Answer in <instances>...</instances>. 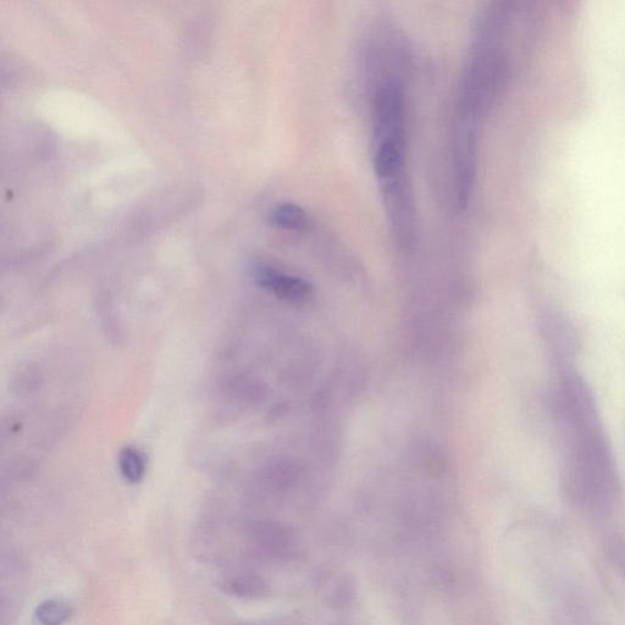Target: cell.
Returning a JSON list of instances; mask_svg holds the SVG:
<instances>
[{
  "label": "cell",
  "instance_id": "3957f363",
  "mask_svg": "<svg viewBox=\"0 0 625 625\" xmlns=\"http://www.w3.org/2000/svg\"><path fill=\"white\" fill-rule=\"evenodd\" d=\"M376 143L374 165L381 182L403 178L405 138H386Z\"/></svg>",
  "mask_w": 625,
  "mask_h": 625
},
{
  "label": "cell",
  "instance_id": "52a82bcc",
  "mask_svg": "<svg viewBox=\"0 0 625 625\" xmlns=\"http://www.w3.org/2000/svg\"><path fill=\"white\" fill-rule=\"evenodd\" d=\"M270 223L282 230L298 231L307 229L309 218L296 204H280L270 214Z\"/></svg>",
  "mask_w": 625,
  "mask_h": 625
},
{
  "label": "cell",
  "instance_id": "7a4b0ae2",
  "mask_svg": "<svg viewBox=\"0 0 625 625\" xmlns=\"http://www.w3.org/2000/svg\"><path fill=\"white\" fill-rule=\"evenodd\" d=\"M251 538L259 549L271 555H285L296 546L295 530L273 521H259L252 524Z\"/></svg>",
  "mask_w": 625,
  "mask_h": 625
},
{
  "label": "cell",
  "instance_id": "6da1fadb",
  "mask_svg": "<svg viewBox=\"0 0 625 625\" xmlns=\"http://www.w3.org/2000/svg\"><path fill=\"white\" fill-rule=\"evenodd\" d=\"M256 280L264 289L273 292L280 300L292 303L306 302L312 296V286L306 280L278 273L271 268H259Z\"/></svg>",
  "mask_w": 625,
  "mask_h": 625
},
{
  "label": "cell",
  "instance_id": "5b68a950",
  "mask_svg": "<svg viewBox=\"0 0 625 625\" xmlns=\"http://www.w3.org/2000/svg\"><path fill=\"white\" fill-rule=\"evenodd\" d=\"M219 588L226 595L240 600H262L270 594V586L254 574H237L221 580Z\"/></svg>",
  "mask_w": 625,
  "mask_h": 625
},
{
  "label": "cell",
  "instance_id": "277c9868",
  "mask_svg": "<svg viewBox=\"0 0 625 625\" xmlns=\"http://www.w3.org/2000/svg\"><path fill=\"white\" fill-rule=\"evenodd\" d=\"M304 466L296 459L280 458L270 462L264 468L262 481L268 489L273 491H287L298 484L303 478Z\"/></svg>",
  "mask_w": 625,
  "mask_h": 625
},
{
  "label": "cell",
  "instance_id": "8992f818",
  "mask_svg": "<svg viewBox=\"0 0 625 625\" xmlns=\"http://www.w3.org/2000/svg\"><path fill=\"white\" fill-rule=\"evenodd\" d=\"M119 469L130 484L141 483L147 472L146 456L134 446H126L119 453Z\"/></svg>",
  "mask_w": 625,
  "mask_h": 625
},
{
  "label": "cell",
  "instance_id": "9c48e42d",
  "mask_svg": "<svg viewBox=\"0 0 625 625\" xmlns=\"http://www.w3.org/2000/svg\"><path fill=\"white\" fill-rule=\"evenodd\" d=\"M229 394L232 400L246 405H256L267 398L265 387L253 381H236L229 386Z\"/></svg>",
  "mask_w": 625,
  "mask_h": 625
},
{
  "label": "cell",
  "instance_id": "ba28073f",
  "mask_svg": "<svg viewBox=\"0 0 625 625\" xmlns=\"http://www.w3.org/2000/svg\"><path fill=\"white\" fill-rule=\"evenodd\" d=\"M35 616L44 625H59L68 621L71 607L62 600H48L38 605Z\"/></svg>",
  "mask_w": 625,
  "mask_h": 625
}]
</instances>
